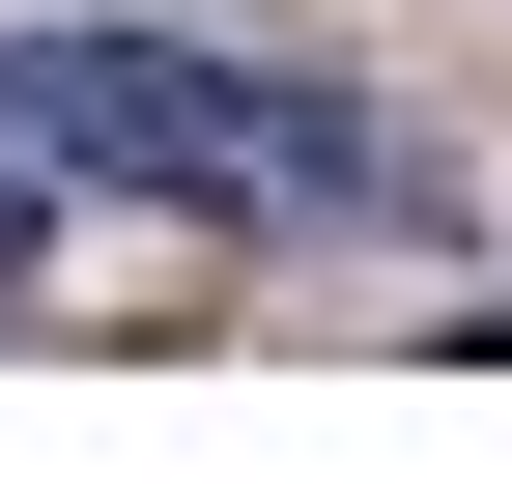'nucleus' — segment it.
<instances>
[{"instance_id":"1","label":"nucleus","mask_w":512,"mask_h":484,"mask_svg":"<svg viewBox=\"0 0 512 484\" xmlns=\"http://www.w3.org/2000/svg\"><path fill=\"white\" fill-rule=\"evenodd\" d=\"M0 143L29 171H143V200H313V228L427 200L342 86H256V57H171V29H0Z\"/></svg>"}]
</instances>
